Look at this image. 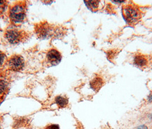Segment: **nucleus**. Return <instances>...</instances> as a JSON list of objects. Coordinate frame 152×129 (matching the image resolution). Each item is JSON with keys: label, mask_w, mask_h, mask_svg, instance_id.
Segmentation results:
<instances>
[{"label": "nucleus", "mask_w": 152, "mask_h": 129, "mask_svg": "<svg viewBox=\"0 0 152 129\" xmlns=\"http://www.w3.org/2000/svg\"><path fill=\"white\" fill-rule=\"evenodd\" d=\"M137 129H148V128L145 125H142L139 126Z\"/></svg>", "instance_id": "nucleus-15"}, {"label": "nucleus", "mask_w": 152, "mask_h": 129, "mask_svg": "<svg viewBox=\"0 0 152 129\" xmlns=\"http://www.w3.org/2000/svg\"><path fill=\"white\" fill-rule=\"evenodd\" d=\"M9 68L13 71L22 70L25 66V61L23 57L20 55H13L8 60Z\"/></svg>", "instance_id": "nucleus-4"}, {"label": "nucleus", "mask_w": 152, "mask_h": 129, "mask_svg": "<svg viewBox=\"0 0 152 129\" xmlns=\"http://www.w3.org/2000/svg\"><path fill=\"white\" fill-rule=\"evenodd\" d=\"M25 33L17 28H9L5 33V37L7 41L12 44H17L21 43L24 38Z\"/></svg>", "instance_id": "nucleus-3"}, {"label": "nucleus", "mask_w": 152, "mask_h": 129, "mask_svg": "<svg viewBox=\"0 0 152 129\" xmlns=\"http://www.w3.org/2000/svg\"><path fill=\"white\" fill-rule=\"evenodd\" d=\"M56 103L57 105V106L63 108L67 106L68 103V99L66 98H64L61 96H59L56 98L55 99Z\"/></svg>", "instance_id": "nucleus-9"}, {"label": "nucleus", "mask_w": 152, "mask_h": 129, "mask_svg": "<svg viewBox=\"0 0 152 129\" xmlns=\"http://www.w3.org/2000/svg\"><path fill=\"white\" fill-rule=\"evenodd\" d=\"M84 2L89 9L91 10H94L98 9L100 2L99 1H85Z\"/></svg>", "instance_id": "nucleus-10"}, {"label": "nucleus", "mask_w": 152, "mask_h": 129, "mask_svg": "<svg viewBox=\"0 0 152 129\" xmlns=\"http://www.w3.org/2000/svg\"><path fill=\"white\" fill-rule=\"evenodd\" d=\"M26 11L24 2H18L13 5L9 10L11 21L14 24L22 23L26 19Z\"/></svg>", "instance_id": "nucleus-1"}, {"label": "nucleus", "mask_w": 152, "mask_h": 129, "mask_svg": "<svg viewBox=\"0 0 152 129\" xmlns=\"http://www.w3.org/2000/svg\"><path fill=\"white\" fill-rule=\"evenodd\" d=\"M49 28L46 24L41 25L37 28V34L40 38H46L49 34Z\"/></svg>", "instance_id": "nucleus-7"}, {"label": "nucleus", "mask_w": 152, "mask_h": 129, "mask_svg": "<svg viewBox=\"0 0 152 129\" xmlns=\"http://www.w3.org/2000/svg\"><path fill=\"white\" fill-rule=\"evenodd\" d=\"M46 129H60V127L57 125H51L48 126Z\"/></svg>", "instance_id": "nucleus-14"}, {"label": "nucleus", "mask_w": 152, "mask_h": 129, "mask_svg": "<svg viewBox=\"0 0 152 129\" xmlns=\"http://www.w3.org/2000/svg\"><path fill=\"white\" fill-rule=\"evenodd\" d=\"M102 80L100 78H95L90 82L91 87L96 91H98L102 86Z\"/></svg>", "instance_id": "nucleus-8"}, {"label": "nucleus", "mask_w": 152, "mask_h": 129, "mask_svg": "<svg viewBox=\"0 0 152 129\" xmlns=\"http://www.w3.org/2000/svg\"><path fill=\"white\" fill-rule=\"evenodd\" d=\"M6 6V2L4 1H0V14L2 13L5 9Z\"/></svg>", "instance_id": "nucleus-12"}, {"label": "nucleus", "mask_w": 152, "mask_h": 129, "mask_svg": "<svg viewBox=\"0 0 152 129\" xmlns=\"http://www.w3.org/2000/svg\"><path fill=\"white\" fill-rule=\"evenodd\" d=\"M148 61L146 56L138 54L135 56L134 58V63L136 66L140 67H143L146 66L148 64Z\"/></svg>", "instance_id": "nucleus-6"}, {"label": "nucleus", "mask_w": 152, "mask_h": 129, "mask_svg": "<svg viewBox=\"0 0 152 129\" xmlns=\"http://www.w3.org/2000/svg\"><path fill=\"white\" fill-rule=\"evenodd\" d=\"M62 59L61 53L54 49H52L48 51L46 55V60L52 66H56L60 63Z\"/></svg>", "instance_id": "nucleus-5"}, {"label": "nucleus", "mask_w": 152, "mask_h": 129, "mask_svg": "<svg viewBox=\"0 0 152 129\" xmlns=\"http://www.w3.org/2000/svg\"><path fill=\"white\" fill-rule=\"evenodd\" d=\"M8 88V84L7 83L3 80L0 79V95L6 93Z\"/></svg>", "instance_id": "nucleus-11"}, {"label": "nucleus", "mask_w": 152, "mask_h": 129, "mask_svg": "<svg viewBox=\"0 0 152 129\" xmlns=\"http://www.w3.org/2000/svg\"><path fill=\"white\" fill-rule=\"evenodd\" d=\"M6 59V56L4 53L0 51V66H2Z\"/></svg>", "instance_id": "nucleus-13"}, {"label": "nucleus", "mask_w": 152, "mask_h": 129, "mask_svg": "<svg viewBox=\"0 0 152 129\" xmlns=\"http://www.w3.org/2000/svg\"><path fill=\"white\" fill-rule=\"evenodd\" d=\"M122 15L125 21L130 25L137 23L141 18V12L135 5H126L122 7Z\"/></svg>", "instance_id": "nucleus-2"}]
</instances>
